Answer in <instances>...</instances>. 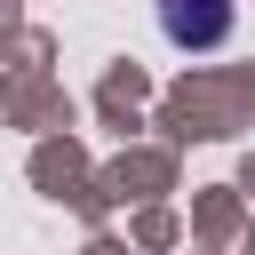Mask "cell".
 <instances>
[{"instance_id":"6da1fadb","label":"cell","mask_w":255,"mask_h":255,"mask_svg":"<svg viewBox=\"0 0 255 255\" xmlns=\"http://www.w3.org/2000/svg\"><path fill=\"white\" fill-rule=\"evenodd\" d=\"M231 0H159V32L167 48H223L231 40Z\"/></svg>"}]
</instances>
